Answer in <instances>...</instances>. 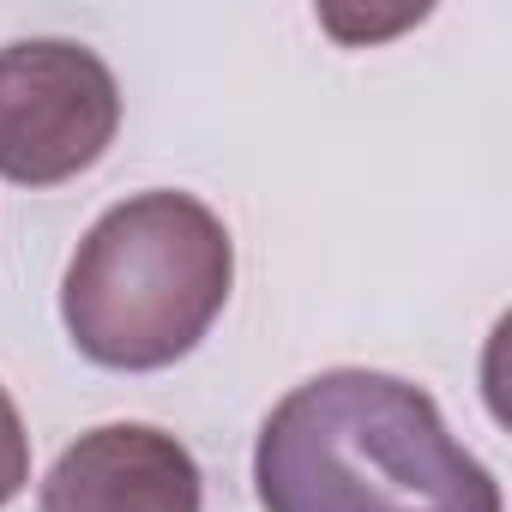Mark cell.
I'll return each mask as SVG.
<instances>
[{"instance_id": "1", "label": "cell", "mask_w": 512, "mask_h": 512, "mask_svg": "<svg viewBox=\"0 0 512 512\" xmlns=\"http://www.w3.org/2000/svg\"><path fill=\"white\" fill-rule=\"evenodd\" d=\"M253 494L260 512H506L494 470L452 440L440 404L374 368H326L272 404Z\"/></svg>"}, {"instance_id": "2", "label": "cell", "mask_w": 512, "mask_h": 512, "mask_svg": "<svg viewBox=\"0 0 512 512\" xmlns=\"http://www.w3.org/2000/svg\"><path fill=\"white\" fill-rule=\"evenodd\" d=\"M235 241L223 217L175 187L109 205L61 278V320L79 356L115 374L175 368L223 314Z\"/></svg>"}, {"instance_id": "3", "label": "cell", "mask_w": 512, "mask_h": 512, "mask_svg": "<svg viewBox=\"0 0 512 512\" xmlns=\"http://www.w3.org/2000/svg\"><path fill=\"white\" fill-rule=\"evenodd\" d=\"M121 127V85L97 49L25 37L0 49V181L61 187L103 163Z\"/></svg>"}, {"instance_id": "4", "label": "cell", "mask_w": 512, "mask_h": 512, "mask_svg": "<svg viewBox=\"0 0 512 512\" xmlns=\"http://www.w3.org/2000/svg\"><path fill=\"white\" fill-rule=\"evenodd\" d=\"M205 476L193 452L151 422H103L79 434L43 476L37 512H199Z\"/></svg>"}, {"instance_id": "5", "label": "cell", "mask_w": 512, "mask_h": 512, "mask_svg": "<svg viewBox=\"0 0 512 512\" xmlns=\"http://www.w3.org/2000/svg\"><path fill=\"white\" fill-rule=\"evenodd\" d=\"M31 482V434H25V416L13 404V392L0 386V506H13Z\"/></svg>"}]
</instances>
